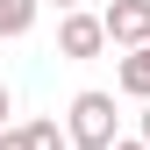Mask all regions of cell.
Returning a JSON list of instances; mask_svg holds the SVG:
<instances>
[{"mask_svg":"<svg viewBox=\"0 0 150 150\" xmlns=\"http://www.w3.org/2000/svg\"><path fill=\"white\" fill-rule=\"evenodd\" d=\"M36 7H43V0H0V36H29Z\"/></svg>","mask_w":150,"mask_h":150,"instance_id":"cell-5","label":"cell"},{"mask_svg":"<svg viewBox=\"0 0 150 150\" xmlns=\"http://www.w3.org/2000/svg\"><path fill=\"white\" fill-rule=\"evenodd\" d=\"M57 7H64V14H71V7H79V0H57Z\"/></svg>","mask_w":150,"mask_h":150,"instance_id":"cell-11","label":"cell"},{"mask_svg":"<svg viewBox=\"0 0 150 150\" xmlns=\"http://www.w3.org/2000/svg\"><path fill=\"white\" fill-rule=\"evenodd\" d=\"M107 150H150L143 136H115V143H107Z\"/></svg>","mask_w":150,"mask_h":150,"instance_id":"cell-8","label":"cell"},{"mask_svg":"<svg viewBox=\"0 0 150 150\" xmlns=\"http://www.w3.org/2000/svg\"><path fill=\"white\" fill-rule=\"evenodd\" d=\"M115 86H122V93H136V100H150V43H143V50H129V57L115 64Z\"/></svg>","mask_w":150,"mask_h":150,"instance_id":"cell-4","label":"cell"},{"mask_svg":"<svg viewBox=\"0 0 150 150\" xmlns=\"http://www.w3.org/2000/svg\"><path fill=\"white\" fill-rule=\"evenodd\" d=\"M136 136H143V143H150V100H143V122H136Z\"/></svg>","mask_w":150,"mask_h":150,"instance_id":"cell-10","label":"cell"},{"mask_svg":"<svg viewBox=\"0 0 150 150\" xmlns=\"http://www.w3.org/2000/svg\"><path fill=\"white\" fill-rule=\"evenodd\" d=\"M100 29H107L115 50H143V43H150V0H107Z\"/></svg>","mask_w":150,"mask_h":150,"instance_id":"cell-2","label":"cell"},{"mask_svg":"<svg viewBox=\"0 0 150 150\" xmlns=\"http://www.w3.org/2000/svg\"><path fill=\"white\" fill-rule=\"evenodd\" d=\"M64 136H71V150H107L115 143V93H79L64 115Z\"/></svg>","mask_w":150,"mask_h":150,"instance_id":"cell-1","label":"cell"},{"mask_svg":"<svg viewBox=\"0 0 150 150\" xmlns=\"http://www.w3.org/2000/svg\"><path fill=\"white\" fill-rule=\"evenodd\" d=\"M57 50H64V57H100V50H107L100 14H79V7H71L64 22H57Z\"/></svg>","mask_w":150,"mask_h":150,"instance_id":"cell-3","label":"cell"},{"mask_svg":"<svg viewBox=\"0 0 150 150\" xmlns=\"http://www.w3.org/2000/svg\"><path fill=\"white\" fill-rule=\"evenodd\" d=\"M7 115H14V93H7V86H0V129H7Z\"/></svg>","mask_w":150,"mask_h":150,"instance_id":"cell-9","label":"cell"},{"mask_svg":"<svg viewBox=\"0 0 150 150\" xmlns=\"http://www.w3.org/2000/svg\"><path fill=\"white\" fill-rule=\"evenodd\" d=\"M0 150H29V129H0Z\"/></svg>","mask_w":150,"mask_h":150,"instance_id":"cell-7","label":"cell"},{"mask_svg":"<svg viewBox=\"0 0 150 150\" xmlns=\"http://www.w3.org/2000/svg\"><path fill=\"white\" fill-rule=\"evenodd\" d=\"M22 129H29V150H71V136L57 122H22Z\"/></svg>","mask_w":150,"mask_h":150,"instance_id":"cell-6","label":"cell"}]
</instances>
